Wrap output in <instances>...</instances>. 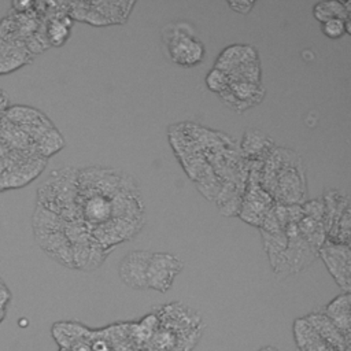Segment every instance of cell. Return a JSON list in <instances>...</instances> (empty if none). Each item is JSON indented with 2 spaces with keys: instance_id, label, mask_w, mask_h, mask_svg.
I'll list each match as a JSON object with an SVG mask.
<instances>
[{
  "instance_id": "cell-1",
  "label": "cell",
  "mask_w": 351,
  "mask_h": 351,
  "mask_svg": "<svg viewBox=\"0 0 351 351\" xmlns=\"http://www.w3.org/2000/svg\"><path fill=\"white\" fill-rule=\"evenodd\" d=\"M261 186L277 203L300 204L306 196V181L296 152L274 148L262 162Z\"/></svg>"
},
{
  "instance_id": "cell-2",
  "label": "cell",
  "mask_w": 351,
  "mask_h": 351,
  "mask_svg": "<svg viewBox=\"0 0 351 351\" xmlns=\"http://www.w3.org/2000/svg\"><path fill=\"white\" fill-rule=\"evenodd\" d=\"M78 170L66 167L51 173L49 178L37 191V204L58 214L66 222L82 221L77 203Z\"/></svg>"
},
{
  "instance_id": "cell-3",
  "label": "cell",
  "mask_w": 351,
  "mask_h": 351,
  "mask_svg": "<svg viewBox=\"0 0 351 351\" xmlns=\"http://www.w3.org/2000/svg\"><path fill=\"white\" fill-rule=\"evenodd\" d=\"M214 67L222 70L229 82L261 84L258 53L251 45L236 44L225 48L217 58Z\"/></svg>"
},
{
  "instance_id": "cell-4",
  "label": "cell",
  "mask_w": 351,
  "mask_h": 351,
  "mask_svg": "<svg viewBox=\"0 0 351 351\" xmlns=\"http://www.w3.org/2000/svg\"><path fill=\"white\" fill-rule=\"evenodd\" d=\"M167 53L176 64L192 67L204 58V45L188 23H170L163 29Z\"/></svg>"
},
{
  "instance_id": "cell-5",
  "label": "cell",
  "mask_w": 351,
  "mask_h": 351,
  "mask_svg": "<svg viewBox=\"0 0 351 351\" xmlns=\"http://www.w3.org/2000/svg\"><path fill=\"white\" fill-rule=\"evenodd\" d=\"M318 256L325 263L329 274L336 284L344 291L350 292L351 287V251L350 244L332 243L325 239L318 250Z\"/></svg>"
},
{
  "instance_id": "cell-6",
  "label": "cell",
  "mask_w": 351,
  "mask_h": 351,
  "mask_svg": "<svg viewBox=\"0 0 351 351\" xmlns=\"http://www.w3.org/2000/svg\"><path fill=\"white\" fill-rule=\"evenodd\" d=\"M182 266V261L173 254L152 252L147 267V288L167 292Z\"/></svg>"
},
{
  "instance_id": "cell-7",
  "label": "cell",
  "mask_w": 351,
  "mask_h": 351,
  "mask_svg": "<svg viewBox=\"0 0 351 351\" xmlns=\"http://www.w3.org/2000/svg\"><path fill=\"white\" fill-rule=\"evenodd\" d=\"M112 248H106L100 243H97L92 234L82 237L78 241L71 243V254H73V269L78 270H95L111 254Z\"/></svg>"
},
{
  "instance_id": "cell-8",
  "label": "cell",
  "mask_w": 351,
  "mask_h": 351,
  "mask_svg": "<svg viewBox=\"0 0 351 351\" xmlns=\"http://www.w3.org/2000/svg\"><path fill=\"white\" fill-rule=\"evenodd\" d=\"M149 251H130L119 262V277L122 282L133 289H147V267L151 258Z\"/></svg>"
},
{
  "instance_id": "cell-9",
  "label": "cell",
  "mask_w": 351,
  "mask_h": 351,
  "mask_svg": "<svg viewBox=\"0 0 351 351\" xmlns=\"http://www.w3.org/2000/svg\"><path fill=\"white\" fill-rule=\"evenodd\" d=\"M222 100L236 110H245L255 106L263 99L265 89L261 84L252 82H229L228 88L219 93Z\"/></svg>"
},
{
  "instance_id": "cell-10",
  "label": "cell",
  "mask_w": 351,
  "mask_h": 351,
  "mask_svg": "<svg viewBox=\"0 0 351 351\" xmlns=\"http://www.w3.org/2000/svg\"><path fill=\"white\" fill-rule=\"evenodd\" d=\"M34 239L48 256H51L60 265L73 269L71 243L66 237L64 232L34 233Z\"/></svg>"
},
{
  "instance_id": "cell-11",
  "label": "cell",
  "mask_w": 351,
  "mask_h": 351,
  "mask_svg": "<svg viewBox=\"0 0 351 351\" xmlns=\"http://www.w3.org/2000/svg\"><path fill=\"white\" fill-rule=\"evenodd\" d=\"M306 319L332 348L336 351H350V337L344 336L322 311L310 313L306 315Z\"/></svg>"
},
{
  "instance_id": "cell-12",
  "label": "cell",
  "mask_w": 351,
  "mask_h": 351,
  "mask_svg": "<svg viewBox=\"0 0 351 351\" xmlns=\"http://www.w3.org/2000/svg\"><path fill=\"white\" fill-rule=\"evenodd\" d=\"M78 207L81 211V218L86 228L106 223L112 218L111 197L99 195L89 196L86 199L80 200Z\"/></svg>"
},
{
  "instance_id": "cell-13",
  "label": "cell",
  "mask_w": 351,
  "mask_h": 351,
  "mask_svg": "<svg viewBox=\"0 0 351 351\" xmlns=\"http://www.w3.org/2000/svg\"><path fill=\"white\" fill-rule=\"evenodd\" d=\"M293 339L298 351H336L319 337L306 317L293 321Z\"/></svg>"
},
{
  "instance_id": "cell-14",
  "label": "cell",
  "mask_w": 351,
  "mask_h": 351,
  "mask_svg": "<svg viewBox=\"0 0 351 351\" xmlns=\"http://www.w3.org/2000/svg\"><path fill=\"white\" fill-rule=\"evenodd\" d=\"M274 149L273 140L258 129H247L241 140V151L252 162H263Z\"/></svg>"
},
{
  "instance_id": "cell-15",
  "label": "cell",
  "mask_w": 351,
  "mask_h": 351,
  "mask_svg": "<svg viewBox=\"0 0 351 351\" xmlns=\"http://www.w3.org/2000/svg\"><path fill=\"white\" fill-rule=\"evenodd\" d=\"M350 292H344L332 299L325 307L324 314L336 325V328L347 337L351 336V314H350Z\"/></svg>"
},
{
  "instance_id": "cell-16",
  "label": "cell",
  "mask_w": 351,
  "mask_h": 351,
  "mask_svg": "<svg viewBox=\"0 0 351 351\" xmlns=\"http://www.w3.org/2000/svg\"><path fill=\"white\" fill-rule=\"evenodd\" d=\"M51 333H52V337L59 344V347H66V348H70L73 344L78 341L90 340L93 336V330H90L89 328H85L78 322H71V321H62V322L53 324Z\"/></svg>"
},
{
  "instance_id": "cell-17",
  "label": "cell",
  "mask_w": 351,
  "mask_h": 351,
  "mask_svg": "<svg viewBox=\"0 0 351 351\" xmlns=\"http://www.w3.org/2000/svg\"><path fill=\"white\" fill-rule=\"evenodd\" d=\"M67 222L58 214L47 210L37 204L33 214V232L48 233V232H64Z\"/></svg>"
},
{
  "instance_id": "cell-18",
  "label": "cell",
  "mask_w": 351,
  "mask_h": 351,
  "mask_svg": "<svg viewBox=\"0 0 351 351\" xmlns=\"http://www.w3.org/2000/svg\"><path fill=\"white\" fill-rule=\"evenodd\" d=\"M351 1H319L313 7V15L318 22L329 19H350Z\"/></svg>"
},
{
  "instance_id": "cell-19",
  "label": "cell",
  "mask_w": 351,
  "mask_h": 351,
  "mask_svg": "<svg viewBox=\"0 0 351 351\" xmlns=\"http://www.w3.org/2000/svg\"><path fill=\"white\" fill-rule=\"evenodd\" d=\"M70 27H71V18L70 16L62 14V15H56V16L51 18L48 25H47L48 43L55 45V47L63 45L64 41L70 36Z\"/></svg>"
},
{
  "instance_id": "cell-20",
  "label": "cell",
  "mask_w": 351,
  "mask_h": 351,
  "mask_svg": "<svg viewBox=\"0 0 351 351\" xmlns=\"http://www.w3.org/2000/svg\"><path fill=\"white\" fill-rule=\"evenodd\" d=\"M206 84H207L210 90L217 92V93H222L229 85V78L222 70L214 67L207 73Z\"/></svg>"
},
{
  "instance_id": "cell-21",
  "label": "cell",
  "mask_w": 351,
  "mask_h": 351,
  "mask_svg": "<svg viewBox=\"0 0 351 351\" xmlns=\"http://www.w3.org/2000/svg\"><path fill=\"white\" fill-rule=\"evenodd\" d=\"M346 21L344 19L325 21L321 23V30L329 38H340L343 34H346Z\"/></svg>"
},
{
  "instance_id": "cell-22",
  "label": "cell",
  "mask_w": 351,
  "mask_h": 351,
  "mask_svg": "<svg viewBox=\"0 0 351 351\" xmlns=\"http://www.w3.org/2000/svg\"><path fill=\"white\" fill-rule=\"evenodd\" d=\"M304 215L322 222L324 221V214H325V208H324V202L319 199H314V200H308L307 203H304L302 206Z\"/></svg>"
},
{
  "instance_id": "cell-23",
  "label": "cell",
  "mask_w": 351,
  "mask_h": 351,
  "mask_svg": "<svg viewBox=\"0 0 351 351\" xmlns=\"http://www.w3.org/2000/svg\"><path fill=\"white\" fill-rule=\"evenodd\" d=\"M10 300H11V292H10L8 287L0 280V324L5 318L7 306H8Z\"/></svg>"
},
{
  "instance_id": "cell-24",
  "label": "cell",
  "mask_w": 351,
  "mask_h": 351,
  "mask_svg": "<svg viewBox=\"0 0 351 351\" xmlns=\"http://www.w3.org/2000/svg\"><path fill=\"white\" fill-rule=\"evenodd\" d=\"M254 4L255 1H228V5L240 14H248Z\"/></svg>"
},
{
  "instance_id": "cell-25",
  "label": "cell",
  "mask_w": 351,
  "mask_h": 351,
  "mask_svg": "<svg viewBox=\"0 0 351 351\" xmlns=\"http://www.w3.org/2000/svg\"><path fill=\"white\" fill-rule=\"evenodd\" d=\"M71 351H92L90 348V343L88 340H82V341H78L75 344H73L70 347Z\"/></svg>"
},
{
  "instance_id": "cell-26",
  "label": "cell",
  "mask_w": 351,
  "mask_h": 351,
  "mask_svg": "<svg viewBox=\"0 0 351 351\" xmlns=\"http://www.w3.org/2000/svg\"><path fill=\"white\" fill-rule=\"evenodd\" d=\"M8 103H10L8 95L3 89H0V112L5 111L8 108Z\"/></svg>"
},
{
  "instance_id": "cell-27",
  "label": "cell",
  "mask_w": 351,
  "mask_h": 351,
  "mask_svg": "<svg viewBox=\"0 0 351 351\" xmlns=\"http://www.w3.org/2000/svg\"><path fill=\"white\" fill-rule=\"evenodd\" d=\"M256 351H280V350L277 347H274V346H265V347H261Z\"/></svg>"
},
{
  "instance_id": "cell-28",
  "label": "cell",
  "mask_w": 351,
  "mask_h": 351,
  "mask_svg": "<svg viewBox=\"0 0 351 351\" xmlns=\"http://www.w3.org/2000/svg\"><path fill=\"white\" fill-rule=\"evenodd\" d=\"M59 351H71V350L66 348V347H59Z\"/></svg>"
}]
</instances>
